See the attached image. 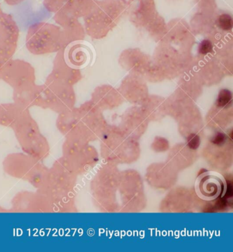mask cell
<instances>
[{"mask_svg":"<svg viewBox=\"0 0 233 252\" xmlns=\"http://www.w3.org/2000/svg\"><path fill=\"white\" fill-rule=\"evenodd\" d=\"M66 46L60 26L39 22L28 28L26 47L32 54L40 56L58 53Z\"/></svg>","mask_w":233,"mask_h":252,"instance_id":"6da1fadb","label":"cell"},{"mask_svg":"<svg viewBox=\"0 0 233 252\" xmlns=\"http://www.w3.org/2000/svg\"><path fill=\"white\" fill-rule=\"evenodd\" d=\"M42 88L44 107L50 108L59 113L68 111L74 101L72 85L50 74L42 85Z\"/></svg>","mask_w":233,"mask_h":252,"instance_id":"7a4b0ae2","label":"cell"},{"mask_svg":"<svg viewBox=\"0 0 233 252\" xmlns=\"http://www.w3.org/2000/svg\"><path fill=\"white\" fill-rule=\"evenodd\" d=\"M194 188L197 196L200 199L212 201L225 195L227 182L221 174L207 171L197 177Z\"/></svg>","mask_w":233,"mask_h":252,"instance_id":"3957f363","label":"cell"},{"mask_svg":"<svg viewBox=\"0 0 233 252\" xmlns=\"http://www.w3.org/2000/svg\"><path fill=\"white\" fill-rule=\"evenodd\" d=\"M1 79L12 88L18 89L35 83V67L21 60H11L3 71Z\"/></svg>","mask_w":233,"mask_h":252,"instance_id":"277c9868","label":"cell"},{"mask_svg":"<svg viewBox=\"0 0 233 252\" xmlns=\"http://www.w3.org/2000/svg\"><path fill=\"white\" fill-rule=\"evenodd\" d=\"M14 100L18 105L28 109L32 106L44 107L43 88L35 83L14 90Z\"/></svg>","mask_w":233,"mask_h":252,"instance_id":"5b68a950","label":"cell"},{"mask_svg":"<svg viewBox=\"0 0 233 252\" xmlns=\"http://www.w3.org/2000/svg\"><path fill=\"white\" fill-rule=\"evenodd\" d=\"M19 30L14 18L10 14L0 15V42L17 47Z\"/></svg>","mask_w":233,"mask_h":252,"instance_id":"8992f818","label":"cell"},{"mask_svg":"<svg viewBox=\"0 0 233 252\" xmlns=\"http://www.w3.org/2000/svg\"><path fill=\"white\" fill-rule=\"evenodd\" d=\"M51 74L71 85L76 83L78 79L77 71L66 60L62 49L57 53Z\"/></svg>","mask_w":233,"mask_h":252,"instance_id":"52a82bcc","label":"cell"},{"mask_svg":"<svg viewBox=\"0 0 233 252\" xmlns=\"http://www.w3.org/2000/svg\"><path fill=\"white\" fill-rule=\"evenodd\" d=\"M28 113V109L21 107L16 103L1 104L0 105V124L15 126Z\"/></svg>","mask_w":233,"mask_h":252,"instance_id":"ba28073f","label":"cell"},{"mask_svg":"<svg viewBox=\"0 0 233 252\" xmlns=\"http://www.w3.org/2000/svg\"><path fill=\"white\" fill-rule=\"evenodd\" d=\"M17 47H11L0 42V79L2 77L3 71L12 60Z\"/></svg>","mask_w":233,"mask_h":252,"instance_id":"9c48e42d","label":"cell"},{"mask_svg":"<svg viewBox=\"0 0 233 252\" xmlns=\"http://www.w3.org/2000/svg\"><path fill=\"white\" fill-rule=\"evenodd\" d=\"M218 24L220 29L224 31H231L233 27V18L229 14H222L219 16Z\"/></svg>","mask_w":233,"mask_h":252,"instance_id":"30bf717a","label":"cell"},{"mask_svg":"<svg viewBox=\"0 0 233 252\" xmlns=\"http://www.w3.org/2000/svg\"><path fill=\"white\" fill-rule=\"evenodd\" d=\"M68 0H44V6L48 11L56 12L59 10Z\"/></svg>","mask_w":233,"mask_h":252,"instance_id":"8fae6325","label":"cell"},{"mask_svg":"<svg viewBox=\"0 0 233 252\" xmlns=\"http://www.w3.org/2000/svg\"><path fill=\"white\" fill-rule=\"evenodd\" d=\"M232 100V93L229 90L224 89L219 93L218 100V104L219 106H225L229 104Z\"/></svg>","mask_w":233,"mask_h":252,"instance_id":"7c38bea8","label":"cell"},{"mask_svg":"<svg viewBox=\"0 0 233 252\" xmlns=\"http://www.w3.org/2000/svg\"><path fill=\"white\" fill-rule=\"evenodd\" d=\"M213 50V44L212 42L210 41L209 40H204L200 42L199 44L198 47V52L201 55L209 54Z\"/></svg>","mask_w":233,"mask_h":252,"instance_id":"4fadbf2b","label":"cell"},{"mask_svg":"<svg viewBox=\"0 0 233 252\" xmlns=\"http://www.w3.org/2000/svg\"><path fill=\"white\" fill-rule=\"evenodd\" d=\"M4 1L7 4L10 5V6H15V5H18L23 2L24 0H4Z\"/></svg>","mask_w":233,"mask_h":252,"instance_id":"5bb4252c","label":"cell"},{"mask_svg":"<svg viewBox=\"0 0 233 252\" xmlns=\"http://www.w3.org/2000/svg\"><path fill=\"white\" fill-rule=\"evenodd\" d=\"M2 10H1V6H0V15L2 13Z\"/></svg>","mask_w":233,"mask_h":252,"instance_id":"9a60e30c","label":"cell"}]
</instances>
